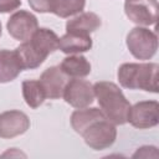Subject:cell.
I'll list each match as a JSON object with an SVG mask.
<instances>
[{
	"mask_svg": "<svg viewBox=\"0 0 159 159\" xmlns=\"http://www.w3.org/2000/svg\"><path fill=\"white\" fill-rule=\"evenodd\" d=\"M58 36L47 27L37 29L32 36L15 48L24 70H34L58 48Z\"/></svg>",
	"mask_w": 159,
	"mask_h": 159,
	"instance_id": "1",
	"label": "cell"
},
{
	"mask_svg": "<svg viewBox=\"0 0 159 159\" xmlns=\"http://www.w3.org/2000/svg\"><path fill=\"white\" fill-rule=\"evenodd\" d=\"M94 97L98 101L103 114L114 124H124L128 119L130 108L129 101L123 94L122 89L113 82L99 81L93 84Z\"/></svg>",
	"mask_w": 159,
	"mask_h": 159,
	"instance_id": "2",
	"label": "cell"
},
{
	"mask_svg": "<svg viewBox=\"0 0 159 159\" xmlns=\"http://www.w3.org/2000/svg\"><path fill=\"white\" fill-rule=\"evenodd\" d=\"M158 63H123L119 66L117 77L122 87L128 89H143L158 92Z\"/></svg>",
	"mask_w": 159,
	"mask_h": 159,
	"instance_id": "3",
	"label": "cell"
},
{
	"mask_svg": "<svg viewBox=\"0 0 159 159\" xmlns=\"http://www.w3.org/2000/svg\"><path fill=\"white\" fill-rule=\"evenodd\" d=\"M80 134L89 148L94 150H103L116 142L117 129L114 123H112L106 116H102L92 120Z\"/></svg>",
	"mask_w": 159,
	"mask_h": 159,
	"instance_id": "4",
	"label": "cell"
},
{
	"mask_svg": "<svg viewBox=\"0 0 159 159\" xmlns=\"http://www.w3.org/2000/svg\"><path fill=\"white\" fill-rule=\"evenodd\" d=\"M127 47L138 60L152 58L158 50V36L147 27H134L127 35Z\"/></svg>",
	"mask_w": 159,
	"mask_h": 159,
	"instance_id": "5",
	"label": "cell"
},
{
	"mask_svg": "<svg viewBox=\"0 0 159 159\" xmlns=\"http://www.w3.org/2000/svg\"><path fill=\"white\" fill-rule=\"evenodd\" d=\"M124 12L127 17L142 26L154 25L158 20L157 0H125Z\"/></svg>",
	"mask_w": 159,
	"mask_h": 159,
	"instance_id": "6",
	"label": "cell"
},
{
	"mask_svg": "<svg viewBox=\"0 0 159 159\" xmlns=\"http://www.w3.org/2000/svg\"><path fill=\"white\" fill-rule=\"evenodd\" d=\"M127 122L139 129H147L158 125L159 103L157 101L137 102L134 106H130Z\"/></svg>",
	"mask_w": 159,
	"mask_h": 159,
	"instance_id": "7",
	"label": "cell"
},
{
	"mask_svg": "<svg viewBox=\"0 0 159 159\" xmlns=\"http://www.w3.org/2000/svg\"><path fill=\"white\" fill-rule=\"evenodd\" d=\"M62 97L66 101V103H68L70 106L77 109L88 107L89 104L93 103L94 99L93 84L86 80H80V78L68 80L63 89Z\"/></svg>",
	"mask_w": 159,
	"mask_h": 159,
	"instance_id": "8",
	"label": "cell"
},
{
	"mask_svg": "<svg viewBox=\"0 0 159 159\" xmlns=\"http://www.w3.org/2000/svg\"><path fill=\"white\" fill-rule=\"evenodd\" d=\"M7 32L17 41H27L32 34L39 29L37 17L26 10L14 12L6 24Z\"/></svg>",
	"mask_w": 159,
	"mask_h": 159,
	"instance_id": "9",
	"label": "cell"
},
{
	"mask_svg": "<svg viewBox=\"0 0 159 159\" xmlns=\"http://www.w3.org/2000/svg\"><path fill=\"white\" fill-rule=\"evenodd\" d=\"M30 128L29 117L21 111H6L0 113V138L10 139L24 134Z\"/></svg>",
	"mask_w": 159,
	"mask_h": 159,
	"instance_id": "10",
	"label": "cell"
},
{
	"mask_svg": "<svg viewBox=\"0 0 159 159\" xmlns=\"http://www.w3.org/2000/svg\"><path fill=\"white\" fill-rule=\"evenodd\" d=\"M67 75L62 72L60 66H51L46 68L40 76V83L46 93V98L58 99L63 94L66 83L68 82Z\"/></svg>",
	"mask_w": 159,
	"mask_h": 159,
	"instance_id": "11",
	"label": "cell"
},
{
	"mask_svg": "<svg viewBox=\"0 0 159 159\" xmlns=\"http://www.w3.org/2000/svg\"><path fill=\"white\" fill-rule=\"evenodd\" d=\"M22 70V65L15 50H0V83L14 81Z\"/></svg>",
	"mask_w": 159,
	"mask_h": 159,
	"instance_id": "12",
	"label": "cell"
},
{
	"mask_svg": "<svg viewBox=\"0 0 159 159\" xmlns=\"http://www.w3.org/2000/svg\"><path fill=\"white\" fill-rule=\"evenodd\" d=\"M101 24H102L101 17L97 14L91 11L80 12L77 16L70 19L66 22V31L89 35L91 32L96 31L101 26Z\"/></svg>",
	"mask_w": 159,
	"mask_h": 159,
	"instance_id": "13",
	"label": "cell"
},
{
	"mask_svg": "<svg viewBox=\"0 0 159 159\" xmlns=\"http://www.w3.org/2000/svg\"><path fill=\"white\" fill-rule=\"evenodd\" d=\"M91 47H92L91 36L78 32H66V35H63L58 42V48L63 53H68V55L86 52L91 50Z\"/></svg>",
	"mask_w": 159,
	"mask_h": 159,
	"instance_id": "14",
	"label": "cell"
},
{
	"mask_svg": "<svg viewBox=\"0 0 159 159\" xmlns=\"http://www.w3.org/2000/svg\"><path fill=\"white\" fill-rule=\"evenodd\" d=\"M60 68L65 75L73 78L86 77L91 73V63L84 56L81 55H71L63 58L60 65Z\"/></svg>",
	"mask_w": 159,
	"mask_h": 159,
	"instance_id": "15",
	"label": "cell"
},
{
	"mask_svg": "<svg viewBox=\"0 0 159 159\" xmlns=\"http://www.w3.org/2000/svg\"><path fill=\"white\" fill-rule=\"evenodd\" d=\"M22 97L30 108H39L46 99V93L36 80H25L22 82Z\"/></svg>",
	"mask_w": 159,
	"mask_h": 159,
	"instance_id": "16",
	"label": "cell"
},
{
	"mask_svg": "<svg viewBox=\"0 0 159 159\" xmlns=\"http://www.w3.org/2000/svg\"><path fill=\"white\" fill-rule=\"evenodd\" d=\"M86 0H51L50 12L58 17H70L82 12L84 9Z\"/></svg>",
	"mask_w": 159,
	"mask_h": 159,
	"instance_id": "17",
	"label": "cell"
},
{
	"mask_svg": "<svg viewBox=\"0 0 159 159\" xmlns=\"http://www.w3.org/2000/svg\"><path fill=\"white\" fill-rule=\"evenodd\" d=\"M29 5L37 12H50L51 0H29Z\"/></svg>",
	"mask_w": 159,
	"mask_h": 159,
	"instance_id": "18",
	"label": "cell"
},
{
	"mask_svg": "<svg viewBox=\"0 0 159 159\" xmlns=\"http://www.w3.org/2000/svg\"><path fill=\"white\" fill-rule=\"evenodd\" d=\"M21 6V0H0V12L6 14Z\"/></svg>",
	"mask_w": 159,
	"mask_h": 159,
	"instance_id": "19",
	"label": "cell"
},
{
	"mask_svg": "<svg viewBox=\"0 0 159 159\" xmlns=\"http://www.w3.org/2000/svg\"><path fill=\"white\" fill-rule=\"evenodd\" d=\"M0 35H1V24H0Z\"/></svg>",
	"mask_w": 159,
	"mask_h": 159,
	"instance_id": "20",
	"label": "cell"
}]
</instances>
